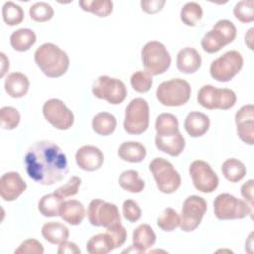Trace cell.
Instances as JSON below:
<instances>
[{
	"label": "cell",
	"instance_id": "obj_1",
	"mask_svg": "<svg viewBox=\"0 0 254 254\" xmlns=\"http://www.w3.org/2000/svg\"><path fill=\"white\" fill-rule=\"evenodd\" d=\"M24 162L28 176L44 186L61 182L68 173L65 154L56 143L48 140L32 144L27 150Z\"/></svg>",
	"mask_w": 254,
	"mask_h": 254
},
{
	"label": "cell",
	"instance_id": "obj_2",
	"mask_svg": "<svg viewBox=\"0 0 254 254\" xmlns=\"http://www.w3.org/2000/svg\"><path fill=\"white\" fill-rule=\"evenodd\" d=\"M34 58L37 65L48 77H60L69 66L67 54L53 43L41 45L36 50Z\"/></svg>",
	"mask_w": 254,
	"mask_h": 254
},
{
	"label": "cell",
	"instance_id": "obj_3",
	"mask_svg": "<svg viewBox=\"0 0 254 254\" xmlns=\"http://www.w3.org/2000/svg\"><path fill=\"white\" fill-rule=\"evenodd\" d=\"M191 89L190 83L182 78H172L159 84L156 96L159 102L165 106H182L190 97Z\"/></svg>",
	"mask_w": 254,
	"mask_h": 254
},
{
	"label": "cell",
	"instance_id": "obj_4",
	"mask_svg": "<svg viewBox=\"0 0 254 254\" xmlns=\"http://www.w3.org/2000/svg\"><path fill=\"white\" fill-rule=\"evenodd\" d=\"M236 27L231 21L227 19L219 20L202 37L200 42L202 50L208 54H214L232 43L236 38Z\"/></svg>",
	"mask_w": 254,
	"mask_h": 254
},
{
	"label": "cell",
	"instance_id": "obj_5",
	"mask_svg": "<svg viewBox=\"0 0 254 254\" xmlns=\"http://www.w3.org/2000/svg\"><path fill=\"white\" fill-rule=\"evenodd\" d=\"M142 63L151 75L164 73L171 64V56L166 47L158 41L146 43L141 51Z\"/></svg>",
	"mask_w": 254,
	"mask_h": 254
},
{
	"label": "cell",
	"instance_id": "obj_6",
	"mask_svg": "<svg viewBox=\"0 0 254 254\" xmlns=\"http://www.w3.org/2000/svg\"><path fill=\"white\" fill-rule=\"evenodd\" d=\"M157 188L163 193H173L181 186V176L171 162L164 158H155L149 164Z\"/></svg>",
	"mask_w": 254,
	"mask_h": 254
},
{
	"label": "cell",
	"instance_id": "obj_7",
	"mask_svg": "<svg viewBox=\"0 0 254 254\" xmlns=\"http://www.w3.org/2000/svg\"><path fill=\"white\" fill-rule=\"evenodd\" d=\"M214 215L220 220L242 219L252 214V206L230 193H220L213 201Z\"/></svg>",
	"mask_w": 254,
	"mask_h": 254
},
{
	"label": "cell",
	"instance_id": "obj_8",
	"mask_svg": "<svg viewBox=\"0 0 254 254\" xmlns=\"http://www.w3.org/2000/svg\"><path fill=\"white\" fill-rule=\"evenodd\" d=\"M124 130L128 134L140 135L149 127V104L137 97L132 99L125 109V118L123 122Z\"/></svg>",
	"mask_w": 254,
	"mask_h": 254
},
{
	"label": "cell",
	"instance_id": "obj_9",
	"mask_svg": "<svg viewBox=\"0 0 254 254\" xmlns=\"http://www.w3.org/2000/svg\"><path fill=\"white\" fill-rule=\"evenodd\" d=\"M197 101L206 109L227 110L235 105L236 94L229 88H217L211 84H205L198 90Z\"/></svg>",
	"mask_w": 254,
	"mask_h": 254
},
{
	"label": "cell",
	"instance_id": "obj_10",
	"mask_svg": "<svg viewBox=\"0 0 254 254\" xmlns=\"http://www.w3.org/2000/svg\"><path fill=\"white\" fill-rule=\"evenodd\" d=\"M243 57L237 51H228L211 62L209 72L213 79L226 82L231 80L242 68Z\"/></svg>",
	"mask_w": 254,
	"mask_h": 254
},
{
	"label": "cell",
	"instance_id": "obj_11",
	"mask_svg": "<svg viewBox=\"0 0 254 254\" xmlns=\"http://www.w3.org/2000/svg\"><path fill=\"white\" fill-rule=\"evenodd\" d=\"M92 93L95 97L115 105L124 101L127 89L122 80L108 75H100L93 82Z\"/></svg>",
	"mask_w": 254,
	"mask_h": 254
},
{
	"label": "cell",
	"instance_id": "obj_12",
	"mask_svg": "<svg viewBox=\"0 0 254 254\" xmlns=\"http://www.w3.org/2000/svg\"><path fill=\"white\" fill-rule=\"evenodd\" d=\"M207 209V203L201 196L192 194L188 196L182 207L180 227L185 232L193 231L201 222Z\"/></svg>",
	"mask_w": 254,
	"mask_h": 254
},
{
	"label": "cell",
	"instance_id": "obj_13",
	"mask_svg": "<svg viewBox=\"0 0 254 254\" xmlns=\"http://www.w3.org/2000/svg\"><path fill=\"white\" fill-rule=\"evenodd\" d=\"M87 217L91 225L103 226L105 228L121 222L117 205L99 198L92 199L89 202Z\"/></svg>",
	"mask_w": 254,
	"mask_h": 254
},
{
	"label": "cell",
	"instance_id": "obj_14",
	"mask_svg": "<svg viewBox=\"0 0 254 254\" xmlns=\"http://www.w3.org/2000/svg\"><path fill=\"white\" fill-rule=\"evenodd\" d=\"M189 172L192 184L197 190L210 193L216 190L219 180L208 163L202 160H195L190 165Z\"/></svg>",
	"mask_w": 254,
	"mask_h": 254
},
{
	"label": "cell",
	"instance_id": "obj_15",
	"mask_svg": "<svg viewBox=\"0 0 254 254\" xmlns=\"http://www.w3.org/2000/svg\"><path fill=\"white\" fill-rule=\"evenodd\" d=\"M43 114L48 122L59 130L69 129L74 121L71 110L59 98H51L43 105Z\"/></svg>",
	"mask_w": 254,
	"mask_h": 254
},
{
	"label": "cell",
	"instance_id": "obj_16",
	"mask_svg": "<svg viewBox=\"0 0 254 254\" xmlns=\"http://www.w3.org/2000/svg\"><path fill=\"white\" fill-rule=\"evenodd\" d=\"M237 135L248 145L254 144V107L252 104L243 105L235 114Z\"/></svg>",
	"mask_w": 254,
	"mask_h": 254
},
{
	"label": "cell",
	"instance_id": "obj_17",
	"mask_svg": "<svg viewBox=\"0 0 254 254\" xmlns=\"http://www.w3.org/2000/svg\"><path fill=\"white\" fill-rule=\"evenodd\" d=\"M27 189V184L17 172H8L0 179V195L5 201H13Z\"/></svg>",
	"mask_w": 254,
	"mask_h": 254
},
{
	"label": "cell",
	"instance_id": "obj_18",
	"mask_svg": "<svg viewBox=\"0 0 254 254\" xmlns=\"http://www.w3.org/2000/svg\"><path fill=\"white\" fill-rule=\"evenodd\" d=\"M75 161L81 170L93 172L101 168L104 156L99 148L92 145H84L76 151Z\"/></svg>",
	"mask_w": 254,
	"mask_h": 254
},
{
	"label": "cell",
	"instance_id": "obj_19",
	"mask_svg": "<svg viewBox=\"0 0 254 254\" xmlns=\"http://www.w3.org/2000/svg\"><path fill=\"white\" fill-rule=\"evenodd\" d=\"M155 145L160 151L172 157H177L184 151L186 141L184 136L179 131L172 134H156Z\"/></svg>",
	"mask_w": 254,
	"mask_h": 254
},
{
	"label": "cell",
	"instance_id": "obj_20",
	"mask_svg": "<svg viewBox=\"0 0 254 254\" xmlns=\"http://www.w3.org/2000/svg\"><path fill=\"white\" fill-rule=\"evenodd\" d=\"M201 65L199 53L191 47L182 49L177 55V67L181 72L193 73Z\"/></svg>",
	"mask_w": 254,
	"mask_h": 254
},
{
	"label": "cell",
	"instance_id": "obj_21",
	"mask_svg": "<svg viewBox=\"0 0 254 254\" xmlns=\"http://www.w3.org/2000/svg\"><path fill=\"white\" fill-rule=\"evenodd\" d=\"M209 125L210 121L208 116L198 111L190 112L187 115L184 122V126L187 133L193 138L204 135L207 132Z\"/></svg>",
	"mask_w": 254,
	"mask_h": 254
},
{
	"label": "cell",
	"instance_id": "obj_22",
	"mask_svg": "<svg viewBox=\"0 0 254 254\" xmlns=\"http://www.w3.org/2000/svg\"><path fill=\"white\" fill-rule=\"evenodd\" d=\"M132 241V246L135 249V251L138 253H143L146 252L155 244L156 234L149 224L142 223L134 229Z\"/></svg>",
	"mask_w": 254,
	"mask_h": 254
},
{
	"label": "cell",
	"instance_id": "obj_23",
	"mask_svg": "<svg viewBox=\"0 0 254 254\" xmlns=\"http://www.w3.org/2000/svg\"><path fill=\"white\" fill-rule=\"evenodd\" d=\"M60 216L68 224L78 225L85 216V208L79 200L68 199L62 202Z\"/></svg>",
	"mask_w": 254,
	"mask_h": 254
},
{
	"label": "cell",
	"instance_id": "obj_24",
	"mask_svg": "<svg viewBox=\"0 0 254 254\" xmlns=\"http://www.w3.org/2000/svg\"><path fill=\"white\" fill-rule=\"evenodd\" d=\"M30 86V81L22 72L10 73L4 82L5 91L13 98H20L27 94Z\"/></svg>",
	"mask_w": 254,
	"mask_h": 254
},
{
	"label": "cell",
	"instance_id": "obj_25",
	"mask_svg": "<svg viewBox=\"0 0 254 254\" xmlns=\"http://www.w3.org/2000/svg\"><path fill=\"white\" fill-rule=\"evenodd\" d=\"M147 151L143 144L135 141L123 142L118 148V156L129 163H140L146 157Z\"/></svg>",
	"mask_w": 254,
	"mask_h": 254
},
{
	"label": "cell",
	"instance_id": "obj_26",
	"mask_svg": "<svg viewBox=\"0 0 254 254\" xmlns=\"http://www.w3.org/2000/svg\"><path fill=\"white\" fill-rule=\"evenodd\" d=\"M42 235L52 244H61L67 240L69 231L64 224L58 221H50L42 226Z\"/></svg>",
	"mask_w": 254,
	"mask_h": 254
},
{
	"label": "cell",
	"instance_id": "obj_27",
	"mask_svg": "<svg viewBox=\"0 0 254 254\" xmlns=\"http://www.w3.org/2000/svg\"><path fill=\"white\" fill-rule=\"evenodd\" d=\"M36 40L35 32L28 28L18 29L10 36V44L12 48L18 52L28 51L36 43Z\"/></svg>",
	"mask_w": 254,
	"mask_h": 254
},
{
	"label": "cell",
	"instance_id": "obj_28",
	"mask_svg": "<svg viewBox=\"0 0 254 254\" xmlns=\"http://www.w3.org/2000/svg\"><path fill=\"white\" fill-rule=\"evenodd\" d=\"M93 131L101 136L112 134L116 128L117 121L114 115L108 112H99L92 119Z\"/></svg>",
	"mask_w": 254,
	"mask_h": 254
},
{
	"label": "cell",
	"instance_id": "obj_29",
	"mask_svg": "<svg viewBox=\"0 0 254 254\" xmlns=\"http://www.w3.org/2000/svg\"><path fill=\"white\" fill-rule=\"evenodd\" d=\"M221 172L227 181L231 183H237L245 177L247 170L241 161L235 158H230L223 162L221 166Z\"/></svg>",
	"mask_w": 254,
	"mask_h": 254
},
{
	"label": "cell",
	"instance_id": "obj_30",
	"mask_svg": "<svg viewBox=\"0 0 254 254\" xmlns=\"http://www.w3.org/2000/svg\"><path fill=\"white\" fill-rule=\"evenodd\" d=\"M120 187L132 193L141 192L145 188V182L139 177V173L135 170H127L121 173L118 179Z\"/></svg>",
	"mask_w": 254,
	"mask_h": 254
},
{
	"label": "cell",
	"instance_id": "obj_31",
	"mask_svg": "<svg viewBox=\"0 0 254 254\" xmlns=\"http://www.w3.org/2000/svg\"><path fill=\"white\" fill-rule=\"evenodd\" d=\"M63 202L61 198L55 192L48 193L42 196L38 202L39 211L46 217H54L60 215V208Z\"/></svg>",
	"mask_w": 254,
	"mask_h": 254
},
{
	"label": "cell",
	"instance_id": "obj_32",
	"mask_svg": "<svg viewBox=\"0 0 254 254\" xmlns=\"http://www.w3.org/2000/svg\"><path fill=\"white\" fill-rule=\"evenodd\" d=\"M113 249L114 245L106 232L93 235L86 243V250L90 254H106Z\"/></svg>",
	"mask_w": 254,
	"mask_h": 254
},
{
	"label": "cell",
	"instance_id": "obj_33",
	"mask_svg": "<svg viewBox=\"0 0 254 254\" xmlns=\"http://www.w3.org/2000/svg\"><path fill=\"white\" fill-rule=\"evenodd\" d=\"M78 5L83 11L93 13L98 17H107L113 10V3L110 0H81Z\"/></svg>",
	"mask_w": 254,
	"mask_h": 254
},
{
	"label": "cell",
	"instance_id": "obj_34",
	"mask_svg": "<svg viewBox=\"0 0 254 254\" xmlns=\"http://www.w3.org/2000/svg\"><path fill=\"white\" fill-rule=\"evenodd\" d=\"M202 18V8L196 2L186 3L181 10L182 22L190 27L195 26Z\"/></svg>",
	"mask_w": 254,
	"mask_h": 254
},
{
	"label": "cell",
	"instance_id": "obj_35",
	"mask_svg": "<svg viewBox=\"0 0 254 254\" xmlns=\"http://www.w3.org/2000/svg\"><path fill=\"white\" fill-rule=\"evenodd\" d=\"M155 129L157 134H172L179 132V121L174 114L162 113L160 114L155 122Z\"/></svg>",
	"mask_w": 254,
	"mask_h": 254
},
{
	"label": "cell",
	"instance_id": "obj_36",
	"mask_svg": "<svg viewBox=\"0 0 254 254\" xmlns=\"http://www.w3.org/2000/svg\"><path fill=\"white\" fill-rule=\"evenodd\" d=\"M2 17L7 25L15 26L23 21L24 11L18 4L12 1H7L2 7Z\"/></svg>",
	"mask_w": 254,
	"mask_h": 254
},
{
	"label": "cell",
	"instance_id": "obj_37",
	"mask_svg": "<svg viewBox=\"0 0 254 254\" xmlns=\"http://www.w3.org/2000/svg\"><path fill=\"white\" fill-rule=\"evenodd\" d=\"M180 222H181L180 215L175 209L171 207L165 208L157 219V225L162 230L167 232L175 230L178 226H180Z\"/></svg>",
	"mask_w": 254,
	"mask_h": 254
},
{
	"label": "cell",
	"instance_id": "obj_38",
	"mask_svg": "<svg viewBox=\"0 0 254 254\" xmlns=\"http://www.w3.org/2000/svg\"><path fill=\"white\" fill-rule=\"evenodd\" d=\"M130 83L135 91L139 93H145L150 90L153 84L152 75L146 70H137L132 74Z\"/></svg>",
	"mask_w": 254,
	"mask_h": 254
},
{
	"label": "cell",
	"instance_id": "obj_39",
	"mask_svg": "<svg viewBox=\"0 0 254 254\" xmlns=\"http://www.w3.org/2000/svg\"><path fill=\"white\" fill-rule=\"evenodd\" d=\"M20 113L12 106H3L0 109L1 127L5 130H12L20 123Z\"/></svg>",
	"mask_w": 254,
	"mask_h": 254
},
{
	"label": "cell",
	"instance_id": "obj_40",
	"mask_svg": "<svg viewBox=\"0 0 254 254\" xmlns=\"http://www.w3.org/2000/svg\"><path fill=\"white\" fill-rule=\"evenodd\" d=\"M233 14L235 18L242 23L252 22L254 20L253 0H242L237 2L233 8Z\"/></svg>",
	"mask_w": 254,
	"mask_h": 254
},
{
	"label": "cell",
	"instance_id": "obj_41",
	"mask_svg": "<svg viewBox=\"0 0 254 254\" xmlns=\"http://www.w3.org/2000/svg\"><path fill=\"white\" fill-rule=\"evenodd\" d=\"M29 14L36 22H46L53 18L54 9L47 2H36L30 7Z\"/></svg>",
	"mask_w": 254,
	"mask_h": 254
},
{
	"label": "cell",
	"instance_id": "obj_42",
	"mask_svg": "<svg viewBox=\"0 0 254 254\" xmlns=\"http://www.w3.org/2000/svg\"><path fill=\"white\" fill-rule=\"evenodd\" d=\"M80 185H81V179L73 176L66 182V184L58 188L54 192L64 199L65 197L75 195L78 192Z\"/></svg>",
	"mask_w": 254,
	"mask_h": 254
},
{
	"label": "cell",
	"instance_id": "obj_43",
	"mask_svg": "<svg viewBox=\"0 0 254 254\" xmlns=\"http://www.w3.org/2000/svg\"><path fill=\"white\" fill-rule=\"evenodd\" d=\"M106 233L110 237L114 248H118L124 244L127 238V231L125 227L121 224V222H118L116 224H113L106 228Z\"/></svg>",
	"mask_w": 254,
	"mask_h": 254
},
{
	"label": "cell",
	"instance_id": "obj_44",
	"mask_svg": "<svg viewBox=\"0 0 254 254\" xmlns=\"http://www.w3.org/2000/svg\"><path fill=\"white\" fill-rule=\"evenodd\" d=\"M123 216L130 222H136L141 217V208L139 204L133 199H126L122 205Z\"/></svg>",
	"mask_w": 254,
	"mask_h": 254
},
{
	"label": "cell",
	"instance_id": "obj_45",
	"mask_svg": "<svg viewBox=\"0 0 254 254\" xmlns=\"http://www.w3.org/2000/svg\"><path fill=\"white\" fill-rule=\"evenodd\" d=\"M15 254L19 253H35V254H43L44 247L40 241L34 238L27 239L23 241L20 246L14 251Z\"/></svg>",
	"mask_w": 254,
	"mask_h": 254
},
{
	"label": "cell",
	"instance_id": "obj_46",
	"mask_svg": "<svg viewBox=\"0 0 254 254\" xmlns=\"http://www.w3.org/2000/svg\"><path fill=\"white\" fill-rule=\"evenodd\" d=\"M166 4L165 0H148L141 1V8L144 12L148 14H155L162 10L164 5Z\"/></svg>",
	"mask_w": 254,
	"mask_h": 254
},
{
	"label": "cell",
	"instance_id": "obj_47",
	"mask_svg": "<svg viewBox=\"0 0 254 254\" xmlns=\"http://www.w3.org/2000/svg\"><path fill=\"white\" fill-rule=\"evenodd\" d=\"M253 180H248L241 187V195L246 200V202L253 207Z\"/></svg>",
	"mask_w": 254,
	"mask_h": 254
},
{
	"label": "cell",
	"instance_id": "obj_48",
	"mask_svg": "<svg viewBox=\"0 0 254 254\" xmlns=\"http://www.w3.org/2000/svg\"><path fill=\"white\" fill-rule=\"evenodd\" d=\"M59 254H80V249L73 242L64 241L60 244L58 249Z\"/></svg>",
	"mask_w": 254,
	"mask_h": 254
},
{
	"label": "cell",
	"instance_id": "obj_49",
	"mask_svg": "<svg viewBox=\"0 0 254 254\" xmlns=\"http://www.w3.org/2000/svg\"><path fill=\"white\" fill-rule=\"evenodd\" d=\"M1 57V73L0 77H3L6 73V71L9 69V60L7 59L6 55L4 53H0Z\"/></svg>",
	"mask_w": 254,
	"mask_h": 254
},
{
	"label": "cell",
	"instance_id": "obj_50",
	"mask_svg": "<svg viewBox=\"0 0 254 254\" xmlns=\"http://www.w3.org/2000/svg\"><path fill=\"white\" fill-rule=\"evenodd\" d=\"M253 31H254V28H251V29H249L248 32L245 34V44L248 46V48H249L250 50L253 49V46H252Z\"/></svg>",
	"mask_w": 254,
	"mask_h": 254
}]
</instances>
